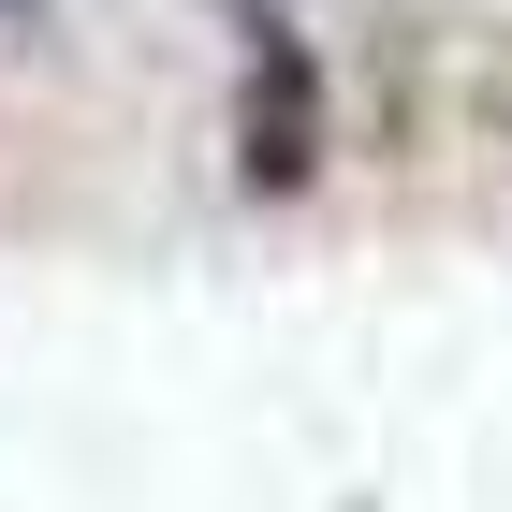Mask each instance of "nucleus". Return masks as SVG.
<instances>
[{"instance_id":"f257e3e1","label":"nucleus","mask_w":512,"mask_h":512,"mask_svg":"<svg viewBox=\"0 0 512 512\" xmlns=\"http://www.w3.org/2000/svg\"><path fill=\"white\" fill-rule=\"evenodd\" d=\"M322 147H337V118H322V59H308V30H249V59H235V191H264V205H293L322 176Z\"/></svg>"}]
</instances>
